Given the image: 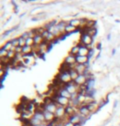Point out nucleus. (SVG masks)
Segmentation results:
<instances>
[{
  "instance_id": "20e7f679",
  "label": "nucleus",
  "mask_w": 120,
  "mask_h": 126,
  "mask_svg": "<svg viewBox=\"0 0 120 126\" xmlns=\"http://www.w3.org/2000/svg\"><path fill=\"white\" fill-rule=\"evenodd\" d=\"M78 113L86 120H87V118H89L91 115H92L91 112L90 111V110L88 109V107H86V105L81 106V107L78 108Z\"/></svg>"
},
{
  "instance_id": "6e6552de",
  "label": "nucleus",
  "mask_w": 120,
  "mask_h": 126,
  "mask_svg": "<svg viewBox=\"0 0 120 126\" xmlns=\"http://www.w3.org/2000/svg\"><path fill=\"white\" fill-rule=\"evenodd\" d=\"M63 63L67 64L68 65H73L76 64V56H73L72 54L68 53V56H66V57L63 59Z\"/></svg>"
},
{
  "instance_id": "aec40b11",
  "label": "nucleus",
  "mask_w": 120,
  "mask_h": 126,
  "mask_svg": "<svg viewBox=\"0 0 120 126\" xmlns=\"http://www.w3.org/2000/svg\"><path fill=\"white\" fill-rule=\"evenodd\" d=\"M79 50H80V44H76V45H74V46H72V47H71L70 51L68 53L69 54H72L73 55V56H78V53H79Z\"/></svg>"
},
{
  "instance_id": "f257e3e1",
  "label": "nucleus",
  "mask_w": 120,
  "mask_h": 126,
  "mask_svg": "<svg viewBox=\"0 0 120 126\" xmlns=\"http://www.w3.org/2000/svg\"><path fill=\"white\" fill-rule=\"evenodd\" d=\"M55 79L57 80H58L61 84H64V85L69 84V83H71V82H72V78H71V76H70L69 71H63V72L59 71Z\"/></svg>"
},
{
  "instance_id": "9d476101",
  "label": "nucleus",
  "mask_w": 120,
  "mask_h": 126,
  "mask_svg": "<svg viewBox=\"0 0 120 126\" xmlns=\"http://www.w3.org/2000/svg\"><path fill=\"white\" fill-rule=\"evenodd\" d=\"M43 113H44L45 122H46L47 124H51V123H52L53 120L56 119L55 115L53 114V113L48 112V111H47V110H45L43 111Z\"/></svg>"
},
{
  "instance_id": "f03ea898",
  "label": "nucleus",
  "mask_w": 120,
  "mask_h": 126,
  "mask_svg": "<svg viewBox=\"0 0 120 126\" xmlns=\"http://www.w3.org/2000/svg\"><path fill=\"white\" fill-rule=\"evenodd\" d=\"M51 97H52L53 100L58 105V107H67L71 104V99H68L67 97H62V96H60V95L54 94Z\"/></svg>"
},
{
  "instance_id": "7c9ffc66",
  "label": "nucleus",
  "mask_w": 120,
  "mask_h": 126,
  "mask_svg": "<svg viewBox=\"0 0 120 126\" xmlns=\"http://www.w3.org/2000/svg\"><path fill=\"white\" fill-rule=\"evenodd\" d=\"M19 46L23 47H25V45H26V42H25V39H23V38H22L21 36H19Z\"/></svg>"
},
{
  "instance_id": "dca6fc26",
  "label": "nucleus",
  "mask_w": 120,
  "mask_h": 126,
  "mask_svg": "<svg viewBox=\"0 0 120 126\" xmlns=\"http://www.w3.org/2000/svg\"><path fill=\"white\" fill-rule=\"evenodd\" d=\"M22 53L23 54L24 57L33 56V47L25 45V47H22Z\"/></svg>"
},
{
  "instance_id": "4be33fe9",
  "label": "nucleus",
  "mask_w": 120,
  "mask_h": 126,
  "mask_svg": "<svg viewBox=\"0 0 120 126\" xmlns=\"http://www.w3.org/2000/svg\"><path fill=\"white\" fill-rule=\"evenodd\" d=\"M29 123H30V125H31V126L40 125H42V124H43V123H42L41 121H40L39 120H37L36 118H35L34 116H32V117L29 120Z\"/></svg>"
},
{
  "instance_id": "4468645a",
  "label": "nucleus",
  "mask_w": 120,
  "mask_h": 126,
  "mask_svg": "<svg viewBox=\"0 0 120 126\" xmlns=\"http://www.w3.org/2000/svg\"><path fill=\"white\" fill-rule=\"evenodd\" d=\"M86 107H88V109L90 110V111L91 112V114L96 113L97 111H98V110H99V109H100L99 103L97 102H92V103H91V104L86 105Z\"/></svg>"
},
{
  "instance_id": "a211bd4d",
  "label": "nucleus",
  "mask_w": 120,
  "mask_h": 126,
  "mask_svg": "<svg viewBox=\"0 0 120 126\" xmlns=\"http://www.w3.org/2000/svg\"><path fill=\"white\" fill-rule=\"evenodd\" d=\"M79 31V30L76 27L72 26V25H70L68 23L67 26H66V28H65V34L67 35H69V34H72L73 33H76Z\"/></svg>"
},
{
  "instance_id": "58836bf2",
  "label": "nucleus",
  "mask_w": 120,
  "mask_h": 126,
  "mask_svg": "<svg viewBox=\"0 0 120 126\" xmlns=\"http://www.w3.org/2000/svg\"><path fill=\"white\" fill-rule=\"evenodd\" d=\"M47 126H53V125L52 124H48V125H47Z\"/></svg>"
},
{
  "instance_id": "0eeeda50",
  "label": "nucleus",
  "mask_w": 120,
  "mask_h": 126,
  "mask_svg": "<svg viewBox=\"0 0 120 126\" xmlns=\"http://www.w3.org/2000/svg\"><path fill=\"white\" fill-rule=\"evenodd\" d=\"M89 63L86 65H81V64H76L75 66V70L77 71L79 75H85V73L89 70Z\"/></svg>"
},
{
  "instance_id": "a19ab883",
  "label": "nucleus",
  "mask_w": 120,
  "mask_h": 126,
  "mask_svg": "<svg viewBox=\"0 0 120 126\" xmlns=\"http://www.w3.org/2000/svg\"><path fill=\"white\" fill-rule=\"evenodd\" d=\"M116 22H119V23L120 21H119V20H116Z\"/></svg>"
},
{
  "instance_id": "7ed1b4c3",
  "label": "nucleus",
  "mask_w": 120,
  "mask_h": 126,
  "mask_svg": "<svg viewBox=\"0 0 120 126\" xmlns=\"http://www.w3.org/2000/svg\"><path fill=\"white\" fill-rule=\"evenodd\" d=\"M93 43H94V38H92L84 32L81 33L80 39H79V42H78L79 44L82 45V46L90 47V46H92Z\"/></svg>"
},
{
  "instance_id": "ddd939ff",
  "label": "nucleus",
  "mask_w": 120,
  "mask_h": 126,
  "mask_svg": "<svg viewBox=\"0 0 120 126\" xmlns=\"http://www.w3.org/2000/svg\"><path fill=\"white\" fill-rule=\"evenodd\" d=\"M76 113H78V108H76L71 105L66 107V115H67L68 117L72 116V115H76Z\"/></svg>"
},
{
  "instance_id": "b1692460",
  "label": "nucleus",
  "mask_w": 120,
  "mask_h": 126,
  "mask_svg": "<svg viewBox=\"0 0 120 126\" xmlns=\"http://www.w3.org/2000/svg\"><path fill=\"white\" fill-rule=\"evenodd\" d=\"M12 47V41L11 40H8V41L5 42V44L2 45V46L1 47V48H3L5 50H7V51H11Z\"/></svg>"
},
{
  "instance_id": "2eb2a0df",
  "label": "nucleus",
  "mask_w": 120,
  "mask_h": 126,
  "mask_svg": "<svg viewBox=\"0 0 120 126\" xmlns=\"http://www.w3.org/2000/svg\"><path fill=\"white\" fill-rule=\"evenodd\" d=\"M76 64L81 65H86L90 62V57H83V56H76Z\"/></svg>"
},
{
  "instance_id": "393cba45",
  "label": "nucleus",
  "mask_w": 120,
  "mask_h": 126,
  "mask_svg": "<svg viewBox=\"0 0 120 126\" xmlns=\"http://www.w3.org/2000/svg\"><path fill=\"white\" fill-rule=\"evenodd\" d=\"M69 74H70L71 78H72V81H75V80L76 79V78L79 76V74L75 69H70L69 70Z\"/></svg>"
},
{
  "instance_id": "6ab92c4d",
  "label": "nucleus",
  "mask_w": 120,
  "mask_h": 126,
  "mask_svg": "<svg viewBox=\"0 0 120 126\" xmlns=\"http://www.w3.org/2000/svg\"><path fill=\"white\" fill-rule=\"evenodd\" d=\"M56 94L60 95V96H62V97H67V98H68V99H72V95L70 93L65 89V88H63V89H61Z\"/></svg>"
},
{
  "instance_id": "9b49d317",
  "label": "nucleus",
  "mask_w": 120,
  "mask_h": 126,
  "mask_svg": "<svg viewBox=\"0 0 120 126\" xmlns=\"http://www.w3.org/2000/svg\"><path fill=\"white\" fill-rule=\"evenodd\" d=\"M81 33H86V34H87L88 35H90L92 38H95L96 35H97V33H98V29H97V27H92V28H86L82 30V31H80Z\"/></svg>"
},
{
  "instance_id": "473e14b6",
  "label": "nucleus",
  "mask_w": 120,
  "mask_h": 126,
  "mask_svg": "<svg viewBox=\"0 0 120 126\" xmlns=\"http://www.w3.org/2000/svg\"><path fill=\"white\" fill-rule=\"evenodd\" d=\"M15 52H16V53H22V47H17L16 49H15Z\"/></svg>"
},
{
  "instance_id": "1a4fd4ad",
  "label": "nucleus",
  "mask_w": 120,
  "mask_h": 126,
  "mask_svg": "<svg viewBox=\"0 0 120 126\" xmlns=\"http://www.w3.org/2000/svg\"><path fill=\"white\" fill-rule=\"evenodd\" d=\"M66 116V107H58L55 112V117L58 120H62Z\"/></svg>"
},
{
  "instance_id": "39448f33",
  "label": "nucleus",
  "mask_w": 120,
  "mask_h": 126,
  "mask_svg": "<svg viewBox=\"0 0 120 126\" xmlns=\"http://www.w3.org/2000/svg\"><path fill=\"white\" fill-rule=\"evenodd\" d=\"M88 81L89 80L87 79V77H86L85 75H79V76L76 78V79L73 82L75 83L77 86L81 87V86H85V85L87 84Z\"/></svg>"
},
{
  "instance_id": "f8f14e48",
  "label": "nucleus",
  "mask_w": 120,
  "mask_h": 126,
  "mask_svg": "<svg viewBox=\"0 0 120 126\" xmlns=\"http://www.w3.org/2000/svg\"><path fill=\"white\" fill-rule=\"evenodd\" d=\"M91 50L88 47L86 46H82L80 45V50H79L78 56H83V57H89L91 53Z\"/></svg>"
},
{
  "instance_id": "f3484780",
  "label": "nucleus",
  "mask_w": 120,
  "mask_h": 126,
  "mask_svg": "<svg viewBox=\"0 0 120 126\" xmlns=\"http://www.w3.org/2000/svg\"><path fill=\"white\" fill-rule=\"evenodd\" d=\"M68 23L70 25H72V26L76 27L77 28L78 30L81 28V18H72L68 21Z\"/></svg>"
},
{
  "instance_id": "e433bc0d",
  "label": "nucleus",
  "mask_w": 120,
  "mask_h": 126,
  "mask_svg": "<svg viewBox=\"0 0 120 126\" xmlns=\"http://www.w3.org/2000/svg\"><path fill=\"white\" fill-rule=\"evenodd\" d=\"M115 52H116V50L115 49H113V52H112V55H113V56H114V54H115Z\"/></svg>"
},
{
  "instance_id": "c85d7f7f",
  "label": "nucleus",
  "mask_w": 120,
  "mask_h": 126,
  "mask_svg": "<svg viewBox=\"0 0 120 126\" xmlns=\"http://www.w3.org/2000/svg\"><path fill=\"white\" fill-rule=\"evenodd\" d=\"M25 42H26V45L27 46H30L33 47L35 45V42H34V38H28L27 39H25Z\"/></svg>"
},
{
  "instance_id": "412c9836",
  "label": "nucleus",
  "mask_w": 120,
  "mask_h": 126,
  "mask_svg": "<svg viewBox=\"0 0 120 126\" xmlns=\"http://www.w3.org/2000/svg\"><path fill=\"white\" fill-rule=\"evenodd\" d=\"M45 41V39L43 38V36L41 34H36L35 36L34 37V42H35V45H41Z\"/></svg>"
},
{
  "instance_id": "ea45409f",
  "label": "nucleus",
  "mask_w": 120,
  "mask_h": 126,
  "mask_svg": "<svg viewBox=\"0 0 120 126\" xmlns=\"http://www.w3.org/2000/svg\"><path fill=\"white\" fill-rule=\"evenodd\" d=\"M45 124V123H44ZM44 124H42V125H35V126H44Z\"/></svg>"
},
{
  "instance_id": "c756f323",
  "label": "nucleus",
  "mask_w": 120,
  "mask_h": 126,
  "mask_svg": "<svg viewBox=\"0 0 120 126\" xmlns=\"http://www.w3.org/2000/svg\"><path fill=\"white\" fill-rule=\"evenodd\" d=\"M7 54H8V51H7V50L3 48H0V58L7 57Z\"/></svg>"
},
{
  "instance_id": "423d86ee",
  "label": "nucleus",
  "mask_w": 120,
  "mask_h": 126,
  "mask_svg": "<svg viewBox=\"0 0 120 126\" xmlns=\"http://www.w3.org/2000/svg\"><path fill=\"white\" fill-rule=\"evenodd\" d=\"M44 107H45V110H47V111L50 112V113H53V114L55 115V112H56V110H57V109H58V105L54 102V101H53V102L49 103V104L44 105Z\"/></svg>"
},
{
  "instance_id": "cd10ccee",
  "label": "nucleus",
  "mask_w": 120,
  "mask_h": 126,
  "mask_svg": "<svg viewBox=\"0 0 120 126\" xmlns=\"http://www.w3.org/2000/svg\"><path fill=\"white\" fill-rule=\"evenodd\" d=\"M12 41V47H17L19 46V38L18 37H16V38H13V39H10Z\"/></svg>"
},
{
  "instance_id": "4c0bfd02",
  "label": "nucleus",
  "mask_w": 120,
  "mask_h": 126,
  "mask_svg": "<svg viewBox=\"0 0 120 126\" xmlns=\"http://www.w3.org/2000/svg\"><path fill=\"white\" fill-rule=\"evenodd\" d=\"M83 125H81V124H78V125H75L74 126H82Z\"/></svg>"
},
{
  "instance_id": "bb28decb",
  "label": "nucleus",
  "mask_w": 120,
  "mask_h": 126,
  "mask_svg": "<svg viewBox=\"0 0 120 126\" xmlns=\"http://www.w3.org/2000/svg\"><path fill=\"white\" fill-rule=\"evenodd\" d=\"M7 74V69H4V68H0V77H1L2 81H3L5 76Z\"/></svg>"
},
{
  "instance_id": "5701e85b",
  "label": "nucleus",
  "mask_w": 120,
  "mask_h": 126,
  "mask_svg": "<svg viewBox=\"0 0 120 126\" xmlns=\"http://www.w3.org/2000/svg\"><path fill=\"white\" fill-rule=\"evenodd\" d=\"M96 102V99H95V97L94 96H91V95H86V101H85V104L84 105H88V104H91L92 102Z\"/></svg>"
},
{
  "instance_id": "72a5a7b5",
  "label": "nucleus",
  "mask_w": 120,
  "mask_h": 126,
  "mask_svg": "<svg viewBox=\"0 0 120 126\" xmlns=\"http://www.w3.org/2000/svg\"><path fill=\"white\" fill-rule=\"evenodd\" d=\"M63 126H74V125L72 124V122H70V121H67L66 123H64V124H63Z\"/></svg>"
},
{
  "instance_id": "a878e982",
  "label": "nucleus",
  "mask_w": 120,
  "mask_h": 126,
  "mask_svg": "<svg viewBox=\"0 0 120 126\" xmlns=\"http://www.w3.org/2000/svg\"><path fill=\"white\" fill-rule=\"evenodd\" d=\"M96 24H97V22H96V20L88 19L87 25H86V28H92V27H96Z\"/></svg>"
},
{
  "instance_id": "2f4dec72",
  "label": "nucleus",
  "mask_w": 120,
  "mask_h": 126,
  "mask_svg": "<svg viewBox=\"0 0 120 126\" xmlns=\"http://www.w3.org/2000/svg\"><path fill=\"white\" fill-rule=\"evenodd\" d=\"M22 38H23V39H27L28 38H30L29 37V34H28V31H25V32H23L22 34L20 35Z\"/></svg>"
},
{
  "instance_id": "f704fd0d",
  "label": "nucleus",
  "mask_w": 120,
  "mask_h": 126,
  "mask_svg": "<svg viewBox=\"0 0 120 126\" xmlns=\"http://www.w3.org/2000/svg\"><path fill=\"white\" fill-rule=\"evenodd\" d=\"M96 48L99 49V50L101 49V44H100V43H98V44H96Z\"/></svg>"
},
{
  "instance_id": "c9c22d12",
  "label": "nucleus",
  "mask_w": 120,
  "mask_h": 126,
  "mask_svg": "<svg viewBox=\"0 0 120 126\" xmlns=\"http://www.w3.org/2000/svg\"><path fill=\"white\" fill-rule=\"evenodd\" d=\"M117 105H118V100H116L114 102V108H116L117 107Z\"/></svg>"
}]
</instances>
